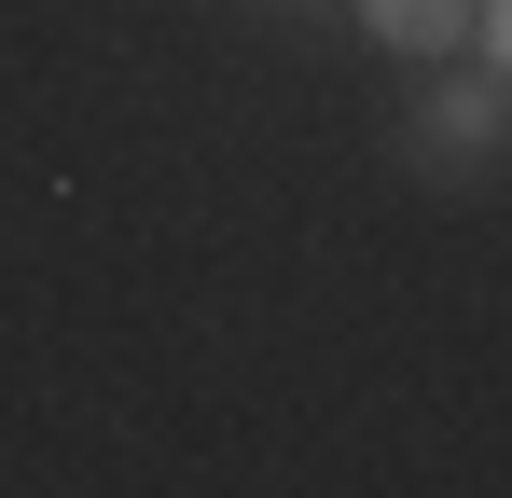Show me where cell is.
Listing matches in <instances>:
<instances>
[{
    "mask_svg": "<svg viewBox=\"0 0 512 498\" xmlns=\"http://www.w3.org/2000/svg\"><path fill=\"white\" fill-rule=\"evenodd\" d=\"M471 42H485V56L512 70V0H471Z\"/></svg>",
    "mask_w": 512,
    "mask_h": 498,
    "instance_id": "obj_3",
    "label": "cell"
},
{
    "mask_svg": "<svg viewBox=\"0 0 512 498\" xmlns=\"http://www.w3.org/2000/svg\"><path fill=\"white\" fill-rule=\"evenodd\" d=\"M360 28H374L388 56H457V42H471V0H360Z\"/></svg>",
    "mask_w": 512,
    "mask_h": 498,
    "instance_id": "obj_2",
    "label": "cell"
},
{
    "mask_svg": "<svg viewBox=\"0 0 512 498\" xmlns=\"http://www.w3.org/2000/svg\"><path fill=\"white\" fill-rule=\"evenodd\" d=\"M416 139L429 180H485V166H512V70L485 56V70H457V83H429V111L402 125Z\"/></svg>",
    "mask_w": 512,
    "mask_h": 498,
    "instance_id": "obj_1",
    "label": "cell"
}]
</instances>
